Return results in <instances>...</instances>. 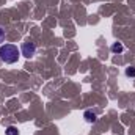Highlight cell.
Segmentation results:
<instances>
[{"label":"cell","mask_w":135,"mask_h":135,"mask_svg":"<svg viewBox=\"0 0 135 135\" xmlns=\"http://www.w3.org/2000/svg\"><path fill=\"white\" fill-rule=\"evenodd\" d=\"M19 58V50L14 44H3L0 46V60L6 65L16 63Z\"/></svg>","instance_id":"obj_1"},{"label":"cell","mask_w":135,"mask_h":135,"mask_svg":"<svg viewBox=\"0 0 135 135\" xmlns=\"http://www.w3.org/2000/svg\"><path fill=\"white\" fill-rule=\"evenodd\" d=\"M35 52H36V46H35L33 41H30V39H27L24 44H22V55L25 57V58H32L35 55Z\"/></svg>","instance_id":"obj_2"},{"label":"cell","mask_w":135,"mask_h":135,"mask_svg":"<svg viewBox=\"0 0 135 135\" xmlns=\"http://www.w3.org/2000/svg\"><path fill=\"white\" fill-rule=\"evenodd\" d=\"M110 49H112V52H113V54H121V52L124 50V46H123L121 42H113Z\"/></svg>","instance_id":"obj_3"},{"label":"cell","mask_w":135,"mask_h":135,"mask_svg":"<svg viewBox=\"0 0 135 135\" xmlns=\"http://www.w3.org/2000/svg\"><path fill=\"white\" fill-rule=\"evenodd\" d=\"M83 116H85V121H86V123H96V119H98V118H96V115H94V113H91V112H85V115H83Z\"/></svg>","instance_id":"obj_4"},{"label":"cell","mask_w":135,"mask_h":135,"mask_svg":"<svg viewBox=\"0 0 135 135\" xmlns=\"http://www.w3.org/2000/svg\"><path fill=\"white\" fill-rule=\"evenodd\" d=\"M5 134H6V135H19V131H17V127H14V126H9V127H6Z\"/></svg>","instance_id":"obj_5"},{"label":"cell","mask_w":135,"mask_h":135,"mask_svg":"<svg viewBox=\"0 0 135 135\" xmlns=\"http://www.w3.org/2000/svg\"><path fill=\"white\" fill-rule=\"evenodd\" d=\"M126 75L127 77H135V68H127L126 69Z\"/></svg>","instance_id":"obj_6"},{"label":"cell","mask_w":135,"mask_h":135,"mask_svg":"<svg viewBox=\"0 0 135 135\" xmlns=\"http://www.w3.org/2000/svg\"><path fill=\"white\" fill-rule=\"evenodd\" d=\"M5 36H6L5 28H2V27H0V42H3V41H5Z\"/></svg>","instance_id":"obj_7"}]
</instances>
